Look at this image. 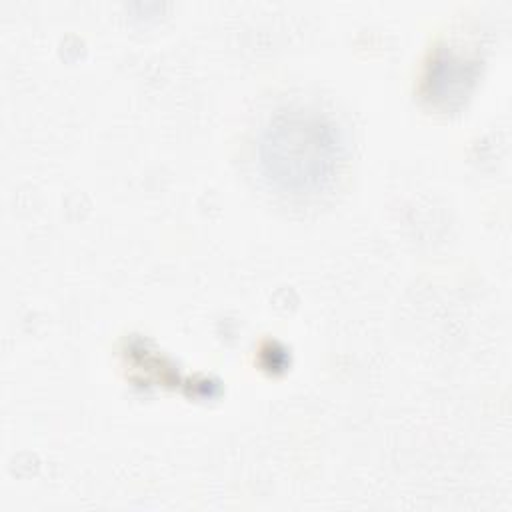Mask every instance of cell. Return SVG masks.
Instances as JSON below:
<instances>
[{"label": "cell", "mask_w": 512, "mask_h": 512, "mask_svg": "<svg viewBox=\"0 0 512 512\" xmlns=\"http://www.w3.org/2000/svg\"><path fill=\"white\" fill-rule=\"evenodd\" d=\"M340 160V130L330 118L312 108L280 110L260 132V170L282 192L308 194L320 190L332 180Z\"/></svg>", "instance_id": "6da1fadb"}]
</instances>
